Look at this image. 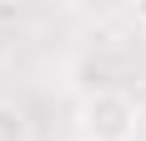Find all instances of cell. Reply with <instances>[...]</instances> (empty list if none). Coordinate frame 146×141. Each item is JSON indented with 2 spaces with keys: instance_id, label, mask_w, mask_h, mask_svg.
I'll list each match as a JSON object with an SVG mask.
<instances>
[{
  "instance_id": "obj_1",
  "label": "cell",
  "mask_w": 146,
  "mask_h": 141,
  "mask_svg": "<svg viewBox=\"0 0 146 141\" xmlns=\"http://www.w3.org/2000/svg\"><path fill=\"white\" fill-rule=\"evenodd\" d=\"M76 126H81V141H136L141 131V106H136L126 91H91L76 111Z\"/></svg>"
},
{
  "instance_id": "obj_2",
  "label": "cell",
  "mask_w": 146,
  "mask_h": 141,
  "mask_svg": "<svg viewBox=\"0 0 146 141\" xmlns=\"http://www.w3.org/2000/svg\"><path fill=\"white\" fill-rule=\"evenodd\" d=\"M0 141H30L25 111H20L15 101H5V96H0Z\"/></svg>"
},
{
  "instance_id": "obj_3",
  "label": "cell",
  "mask_w": 146,
  "mask_h": 141,
  "mask_svg": "<svg viewBox=\"0 0 146 141\" xmlns=\"http://www.w3.org/2000/svg\"><path fill=\"white\" fill-rule=\"evenodd\" d=\"M136 20H141V25H146V10H141V15H136Z\"/></svg>"
}]
</instances>
